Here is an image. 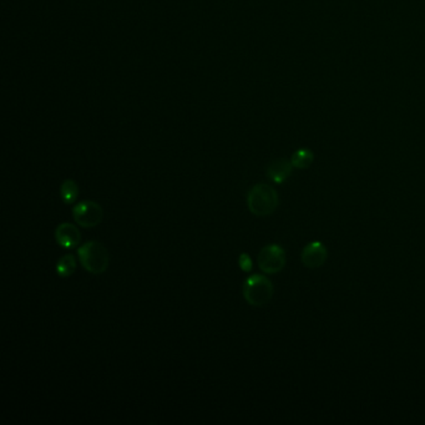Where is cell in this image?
Instances as JSON below:
<instances>
[{
	"instance_id": "7",
	"label": "cell",
	"mask_w": 425,
	"mask_h": 425,
	"mask_svg": "<svg viewBox=\"0 0 425 425\" xmlns=\"http://www.w3.org/2000/svg\"><path fill=\"white\" fill-rule=\"evenodd\" d=\"M55 240L59 246H62L66 249L75 248L82 242V234L80 229L73 223H60L55 229Z\"/></svg>"
},
{
	"instance_id": "9",
	"label": "cell",
	"mask_w": 425,
	"mask_h": 425,
	"mask_svg": "<svg viewBox=\"0 0 425 425\" xmlns=\"http://www.w3.org/2000/svg\"><path fill=\"white\" fill-rule=\"evenodd\" d=\"M313 161H314V153L311 149H305V147L297 150L291 158L293 167L299 169V170L308 169L313 164Z\"/></svg>"
},
{
	"instance_id": "8",
	"label": "cell",
	"mask_w": 425,
	"mask_h": 425,
	"mask_svg": "<svg viewBox=\"0 0 425 425\" xmlns=\"http://www.w3.org/2000/svg\"><path fill=\"white\" fill-rule=\"evenodd\" d=\"M293 165L291 160L281 158L273 160L267 167V178L273 181L274 184H283L291 176Z\"/></svg>"
},
{
	"instance_id": "10",
	"label": "cell",
	"mask_w": 425,
	"mask_h": 425,
	"mask_svg": "<svg viewBox=\"0 0 425 425\" xmlns=\"http://www.w3.org/2000/svg\"><path fill=\"white\" fill-rule=\"evenodd\" d=\"M77 271V258L73 254H65L57 262V273L62 278H68Z\"/></svg>"
},
{
	"instance_id": "5",
	"label": "cell",
	"mask_w": 425,
	"mask_h": 425,
	"mask_svg": "<svg viewBox=\"0 0 425 425\" xmlns=\"http://www.w3.org/2000/svg\"><path fill=\"white\" fill-rule=\"evenodd\" d=\"M257 262L261 271L266 274L281 272L286 266V251L276 243L267 245L261 249Z\"/></svg>"
},
{
	"instance_id": "2",
	"label": "cell",
	"mask_w": 425,
	"mask_h": 425,
	"mask_svg": "<svg viewBox=\"0 0 425 425\" xmlns=\"http://www.w3.org/2000/svg\"><path fill=\"white\" fill-rule=\"evenodd\" d=\"M77 256L82 266L88 272L99 276L106 272L110 263L108 248L99 241H89L84 243L77 249Z\"/></svg>"
},
{
	"instance_id": "1",
	"label": "cell",
	"mask_w": 425,
	"mask_h": 425,
	"mask_svg": "<svg viewBox=\"0 0 425 425\" xmlns=\"http://www.w3.org/2000/svg\"><path fill=\"white\" fill-rule=\"evenodd\" d=\"M279 198L277 191L267 184H257L248 191L247 207L249 212L257 217L272 215L278 207Z\"/></svg>"
},
{
	"instance_id": "4",
	"label": "cell",
	"mask_w": 425,
	"mask_h": 425,
	"mask_svg": "<svg viewBox=\"0 0 425 425\" xmlns=\"http://www.w3.org/2000/svg\"><path fill=\"white\" fill-rule=\"evenodd\" d=\"M73 217L80 227L94 229L102 223V218H104V209L95 201L84 200L73 207Z\"/></svg>"
},
{
	"instance_id": "6",
	"label": "cell",
	"mask_w": 425,
	"mask_h": 425,
	"mask_svg": "<svg viewBox=\"0 0 425 425\" xmlns=\"http://www.w3.org/2000/svg\"><path fill=\"white\" fill-rule=\"evenodd\" d=\"M327 257H328L327 248L318 241L308 243L302 249V254H301L302 263L307 268H318V267L323 266L324 262L327 261Z\"/></svg>"
},
{
	"instance_id": "12",
	"label": "cell",
	"mask_w": 425,
	"mask_h": 425,
	"mask_svg": "<svg viewBox=\"0 0 425 425\" xmlns=\"http://www.w3.org/2000/svg\"><path fill=\"white\" fill-rule=\"evenodd\" d=\"M238 265L243 272H251L252 271V260L247 254H240L238 257Z\"/></svg>"
},
{
	"instance_id": "11",
	"label": "cell",
	"mask_w": 425,
	"mask_h": 425,
	"mask_svg": "<svg viewBox=\"0 0 425 425\" xmlns=\"http://www.w3.org/2000/svg\"><path fill=\"white\" fill-rule=\"evenodd\" d=\"M60 196L63 198L64 203L73 205L77 200L79 196V186L77 182L71 178L65 180L60 186Z\"/></svg>"
},
{
	"instance_id": "3",
	"label": "cell",
	"mask_w": 425,
	"mask_h": 425,
	"mask_svg": "<svg viewBox=\"0 0 425 425\" xmlns=\"http://www.w3.org/2000/svg\"><path fill=\"white\" fill-rule=\"evenodd\" d=\"M243 299L252 307H263L271 302L274 293L271 279L263 274L249 276L242 288Z\"/></svg>"
}]
</instances>
